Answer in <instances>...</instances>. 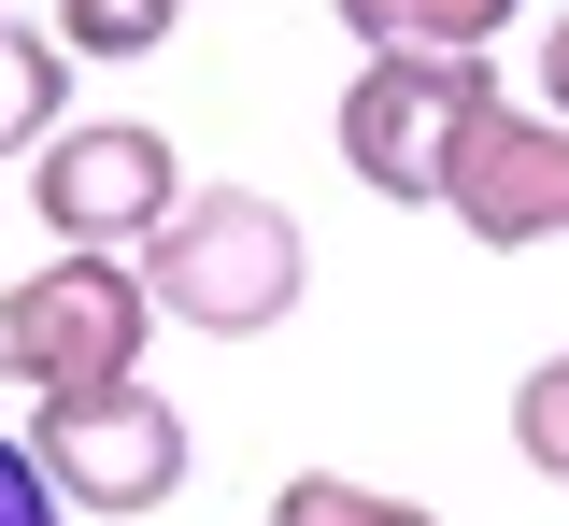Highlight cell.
I'll use <instances>...</instances> for the list:
<instances>
[{"instance_id":"cell-7","label":"cell","mask_w":569,"mask_h":526,"mask_svg":"<svg viewBox=\"0 0 569 526\" xmlns=\"http://www.w3.org/2000/svg\"><path fill=\"white\" fill-rule=\"evenodd\" d=\"M71 129V43L0 14V156H43Z\"/></svg>"},{"instance_id":"cell-4","label":"cell","mask_w":569,"mask_h":526,"mask_svg":"<svg viewBox=\"0 0 569 526\" xmlns=\"http://www.w3.org/2000/svg\"><path fill=\"white\" fill-rule=\"evenodd\" d=\"M29 455L58 469L71 513H114V526L186 498V413H171L142 371H114V384H58V398L29 413Z\"/></svg>"},{"instance_id":"cell-5","label":"cell","mask_w":569,"mask_h":526,"mask_svg":"<svg viewBox=\"0 0 569 526\" xmlns=\"http://www.w3.org/2000/svg\"><path fill=\"white\" fill-rule=\"evenodd\" d=\"M171 200H186V156H171V129H142V114L58 129V143L29 156V214H43V242H114V256H142Z\"/></svg>"},{"instance_id":"cell-12","label":"cell","mask_w":569,"mask_h":526,"mask_svg":"<svg viewBox=\"0 0 569 526\" xmlns=\"http://www.w3.org/2000/svg\"><path fill=\"white\" fill-rule=\"evenodd\" d=\"M0 526H71V498H58V469L29 455V427H0Z\"/></svg>"},{"instance_id":"cell-13","label":"cell","mask_w":569,"mask_h":526,"mask_svg":"<svg viewBox=\"0 0 569 526\" xmlns=\"http://www.w3.org/2000/svg\"><path fill=\"white\" fill-rule=\"evenodd\" d=\"M541 100H556V114H569V14H556V29H541Z\"/></svg>"},{"instance_id":"cell-10","label":"cell","mask_w":569,"mask_h":526,"mask_svg":"<svg viewBox=\"0 0 569 526\" xmlns=\"http://www.w3.org/2000/svg\"><path fill=\"white\" fill-rule=\"evenodd\" d=\"M271 526H441V513L385 498V484H342V469H299V484L271 498Z\"/></svg>"},{"instance_id":"cell-9","label":"cell","mask_w":569,"mask_h":526,"mask_svg":"<svg viewBox=\"0 0 569 526\" xmlns=\"http://www.w3.org/2000/svg\"><path fill=\"white\" fill-rule=\"evenodd\" d=\"M186 29V0H58V43L71 58H157Z\"/></svg>"},{"instance_id":"cell-2","label":"cell","mask_w":569,"mask_h":526,"mask_svg":"<svg viewBox=\"0 0 569 526\" xmlns=\"http://www.w3.org/2000/svg\"><path fill=\"white\" fill-rule=\"evenodd\" d=\"M485 100H498L485 43H370V72L342 85V171L399 214H441V171Z\"/></svg>"},{"instance_id":"cell-1","label":"cell","mask_w":569,"mask_h":526,"mask_svg":"<svg viewBox=\"0 0 569 526\" xmlns=\"http://www.w3.org/2000/svg\"><path fill=\"white\" fill-rule=\"evenodd\" d=\"M142 285H157V327H200V342H271L313 256H299V214L257 200V185H186L157 242H142Z\"/></svg>"},{"instance_id":"cell-6","label":"cell","mask_w":569,"mask_h":526,"mask_svg":"<svg viewBox=\"0 0 569 526\" xmlns=\"http://www.w3.org/2000/svg\"><path fill=\"white\" fill-rule=\"evenodd\" d=\"M441 214L470 242H498V256L569 242V114L556 100H485L470 143H456V171H441Z\"/></svg>"},{"instance_id":"cell-11","label":"cell","mask_w":569,"mask_h":526,"mask_svg":"<svg viewBox=\"0 0 569 526\" xmlns=\"http://www.w3.org/2000/svg\"><path fill=\"white\" fill-rule=\"evenodd\" d=\"M512 455H527L541 484H569V356H541V371L512 384Z\"/></svg>"},{"instance_id":"cell-8","label":"cell","mask_w":569,"mask_h":526,"mask_svg":"<svg viewBox=\"0 0 569 526\" xmlns=\"http://www.w3.org/2000/svg\"><path fill=\"white\" fill-rule=\"evenodd\" d=\"M527 0H342L356 43H498Z\"/></svg>"},{"instance_id":"cell-3","label":"cell","mask_w":569,"mask_h":526,"mask_svg":"<svg viewBox=\"0 0 569 526\" xmlns=\"http://www.w3.org/2000/svg\"><path fill=\"white\" fill-rule=\"evenodd\" d=\"M142 342H157V285L114 242H58L29 285H0V384H29V398L142 371Z\"/></svg>"}]
</instances>
